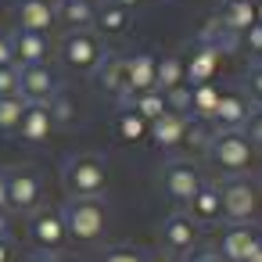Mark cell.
<instances>
[{
  "instance_id": "6da1fadb",
  "label": "cell",
  "mask_w": 262,
  "mask_h": 262,
  "mask_svg": "<svg viewBox=\"0 0 262 262\" xmlns=\"http://www.w3.org/2000/svg\"><path fill=\"white\" fill-rule=\"evenodd\" d=\"M205 155L226 176H248L258 162V151L251 147V140L241 129H212V137L205 144Z\"/></svg>"
},
{
  "instance_id": "7a4b0ae2",
  "label": "cell",
  "mask_w": 262,
  "mask_h": 262,
  "mask_svg": "<svg viewBox=\"0 0 262 262\" xmlns=\"http://www.w3.org/2000/svg\"><path fill=\"white\" fill-rule=\"evenodd\" d=\"M69 198H104L108 190V162L101 155H72L61 169Z\"/></svg>"
},
{
  "instance_id": "3957f363",
  "label": "cell",
  "mask_w": 262,
  "mask_h": 262,
  "mask_svg": "<svg viewBox=\"0 0 262 262\" xmlns=\"http://www.w3.org/2000/svg\"><path fill=\"white\" fill-rule=\"evenodd\" d=\"M65 230L76 241H101L108 230V205L104 198H69L65 208Z\"/></svg>"
},
{
  "instance_id": "277c9868",
  "label": "cell",
  "mask_w": 262,
  "mask_h": 262,
  "mask_svg": "<svg viewBox=\"0 0 262 262\" xmlns=\"http://www.w3.org/2000/svg\"><path fill=\"white\" fill-rule=\"evenodd\" d=\"M58 54H61V65L72 72H97L101 61L108 58V47H104L101 33H94V29H69L61 36Z\"/></svg>"
},
{
  "instance_id": "5b68a950",
  "label": "cell",
  "mask_w": 262,
  "mask_h": 262,
  "mask_svg": "<svg viewBox=\"0 0 262 262\" xmlns=\"http://www.w3.org/2000/svg\"><path fill=\"white\" fill-rule=\"evenodd\" d=\"M223 190V215L226 223H251L258 212V187L248 176H226L219 183Z\"/></svg>"
},
{
  "instance_id": "8992f818",
  "label": "cell",
  "mask_w": 262,
  "mask_h": 262,
  "mask_svg": "<svg viewBox=\"0 0 262 262\" xmlns=\"http://www.w3.org/2000/svg\"><path fill=\"white\" fill-rule=\"evenodd\" d=\"M201 183H205L201 169H198L194 162H187V158H169L165 169H162V190H165V198H169L172 205H180V208H187V201L198 194Z\"/></svg>"
},
{
  "instance_id": "52a82bcc",
  "label": "cell",
  "mask_w": 262,
  "mask_h": 262,
  "mask_svg": "<svg viewBox=\"0 0 262 262\" xmlns=\"http://www.w3.org/2000/svg\"><path fill=\"white\" fill-rule=\"evenodd\" d=\"M40 198H43V180L36 169L29 165H18L8 172V208L15 212H36L40 208Z\"/></svg>"
},
{
  "instance_id": "ba28073f",
  "label": "cell",
  "mask_w": 262,
  "mask_h": 262,
  "mask_svg": "<svg viewBox=\"0 0 262 262\" xmlns=\"http://www.w3.org/2000/svg\"><path fill=\"white\" fill-rule=\"evenodd\" d=\"M29 237H33V244H36L43 255L61 251L65 241H69V230H65V215H61V208H36L33 219H29Z\"/></svg>"
},
{
  "instance_id": "9c48e42d",
  "label": "cell",
  "mask_w": 262,
  "mask_h": 262,
  "mask_svg": "<svg viewBox=\"0 0 262 262\" xmlns=\"http://www.w3.org/2000/svg\"><path fill=\"white\" fill-rule=\"evenodd\" d=\"M58 90H61V83L51 65H18V94L29 104H47Z\"/></svg>"
},
{
  "instance_id": "30bf717a",
  "label": "cell",
  "mask_w": 262,
  "mask_h": 262,
  "mask_svg": "<svg viewBox=\"0 0 262 262\" xmlns=\"http://www.w3.org/2000/svg\"><path fill=\"white\" fill-rule=\"evenodd\" d=\"M198 241H201V226L187 215V212H172V215H165V223H162V248L169 251V255H190L194 248H198Z\"/></svg>"
},
{
  "instance_id": "8fae6325",
  "label": "cell",
  "mask_w": 262,
  "mask_h": 262,
  "mask_svg": "<svg viewBox=\"0 0 262 262\" xmlns=\"http://www.w3.org/2000/svg\"><path fill=\"white\" fill-rule=\"evenodd\" d=\"M255 248H258V230L251 223H226L219 233L215 255L223 262H248Z\"/></svg>"
},
{
  "instance_id": "7c38bea8",
  "label": "cell",
  "mask_w": 262,
  "mask_h": 262,
  "mask_svg": "<svg viewBox=\"0 0 262 262\" xmlns=\"http://www.w3.org/2000/svg\"><path fill=\"white\" fill-rule=\"evenodd\" d=\"M219 58H223V51H219L215 43L198 40V43L190 47V54L183 58V79H187L190 86H198V83H212L215 72H219Z\"/></svg>"
},
{
  "instance_id": "4fadbf2b",
  "label": "cell",
  "mask_w": 262,
  "mask_h": 262,
  "mask_svg": "<svg viewBox=\"0 0 262 262\" xmlns=\"http://www.w3.org/2000/svg\"><path fill=\"white\" fill-rule=\"evenodd\" d=\"M187 215H190L198 226H219V223H226V215H223V190H219V183L205 180V183L198 187V194L187 201Z\"/></svg>"
},
{
  "instance_id": "5bb4252c",
  "label": "cell",
  "mask_w": 262,
  "mask_h": 262,
  "mask_svg": "<svg viewBox=\"0 0 262 262\" xmlns=\"http://www.w3.org/2000/svg\"><path fill=\"white\" fill-rule=\"evenodd\" d=\"M11 47H15V65H47L54 51L47 33H29V29H15Z\"/></svg>"
},
{
  "instance_id": "9a60e30c",
  "label": "cell",
  "mask_w": 262,
  "mask_h": 262,
  "mask_svg": "<svg viewBox=\"0 0 262 262\" xmlns=\"http://www.w3.org/2000/svg\"><path fill=\"white\" fill-rule=\"evenodd\" d=\"M187 126H190L187 115H180V112H165L162 119H155V122L147 126V137H151L155 147L172 151V147H180V144L187 140Z\"/></svg>"
},
{
  "instance_id": "2e32d148",
  "label": "cell",
  "mask_w": 262,
  "mask_h": 262,
  "mask_svg": "<svg viewBox=\"0 0 262 262\" xmlns=\"http://www.w3.org/2000/svg\"><path fill=\"white\" fill-rule=\"evenodd\" d=\"M51 133H54L51 108H47V104H29L26 115H22V122H18V133H15V137L26 140V144H47Z\"/></svg>"
},
{
  "instance_id": "e0dca14e",
  "label": "cell",
  "mask_w": 262,
  "mask_h": 262,
  "mask_svg": "<svg viewBox=\"0 0 262 262\" xmlns=\"http://www.w3.org/2000/svg\"><path fill=\"white\" fill-rule=\"evenodd\" d=\"M215 22H219L226 33H233V36L241 40V36L258 22V18H255V0H223Z\"/></svg>"
},
{
  "instance_id": "ac0fdd59",
  "label": "cell",
  "mask_w": 262,
  "mask_h": 262,
  "mask_svg": "<svg viewBox=\"0 0 262 262\" xmlns=\"http://www.w3.org/2000/svg\"><path fill=\"white\" fill-rule=\"evenodd\" d=\"M144 90H155V54L147 51H137V54H126V94H144Z\"/></svg>"
},
{
  "instance_id": "d6986e66",
  "label": "cell",
  "mask_w": 262,
  "mask_h": 262,
  "mask_svg": "<svg viewBox=\"0 0 262 262\" xmlns=\"http://www.w3.org/2000/svg\"><path fill=\"white\" fill-rule=\"evenodd\" d=\"M248 115H251V101L248 97H241V94H223L219 97V108H215V115H212V129H244V122H248Z\"/></svg>"
},
{
  "instance_id": "ffe728a7",
  "label": "cell",
  "mask_w": 262,
  "mask_h": 262,
  "mask_svg": "<svg viewBox=\"0 0 262 262\" xmlns=\"http://www.w3.org/2000/svg\"><path fill=\"white\" fill-rule=\"evenodd\" d=\"M58 26V11L51 0H22L18 4V29L29 33H51Z\"/></svg>"
},
{
  "instance_id": "44dd1931",
  "label": "cell",
  "mask_w": 262,
  "mask_h": 262,
  "mask_svg": "<svg viewBox=\"0 0 262 262\" xmlns=\"http://www.w3.org/2000/svg\"><path fill=\"white\" fill-rule=\"evenodd\" d=\"M219 97H223V90L215 86V79H212V83L190 86V108H187V119H194V122H212V115H215V108H219Z\"/></svg>"
},
{
  "instance_id": "7402d4cb",
  "label": "cell",
  "mask_w": 262,
  "mask_h": 262,
  "mask_svg": "<svg viewBox=\"0 0 262 262\" xmlns=\"http://www.w3.org/2000/svg\"><path fill=\"white\" fill-rule=\"evenodd\" d=\"M119 108H133V112L151 126L155 119H162V115L169 112V101H165V94H162V90H144V94L119 97Z\"/></svg>"
},
{
  "instance_id": "603a6c76",
  "label": "cell",
  "mask_w": 262,
  "mask_h": 262,
  "mask_svg": "<svg viewBox=\"0 0 262 262\" xmlns=\"http://www.w3.org/2000/svg\"><path fill=\"white\" fill-rule=\"evenodd\" d=\"M129 29V11H122L112 0H101L94 8V33H104V36H119Z\"/></svg>"
},
{
  "instance_id": "cb8c5ba5",
  "label": "cell",
  "mask_w": 262,
  "mask_h": 262,
  "mask_svg": "<svg viewBox=\"0 0 262 262\" xmlns=\"http://www.w3.org/2000/svg\"><path fill=\"white\" fill-rule=\"evenodd\" d=\"M97 83H101L104 94H112V97L119 101V97L126 94V58L108 54V58L101 61V69H97Z\"/></svg>"
},
{
  "instance_id": "d4e9b609",
  "label": "cell",
  "mask_w": 262,
  "mask_h": 262,
  "mask_svg": "<svg viewBox=\"0 0 262 262\" xmlns=\"http://www.w3.org/2000/svg\"><path fill=\"white\" fill-rule=\"evenodd\" d=\"M94 0H58L54 11H58V22H65L69 29H90L94 26Z\"/></svg>"
},
{
  "instance_id": "484cf974",
  "label": "cell",
  "mask_w": 262,
  "mask_h": 262,
  "mask_svg": "<svg viewBox=\"0 0 262 262\" xmlns=\"http://www.w3.org/2000/svg\"><path fill=\"white\" fill-rule=\"evenodd\" d=\"M180 83H187L183 79V58L180 54H155V90L169 94Z\"/></svg>"
},
{
  "instance_id": "4316f807",
  "label": "cell",
  "mask_w": 262,
  "mask_h": 262,
  "mask_svg": "<svg viewBox=\"0 0 262 262\" xmlns=\"http://www.w3.org/2000/svg\"><path fill=\"white\" fill-rule=\"evenodd\" d=\"M26 108H29V101H26L22 94H11V97H0V133H4V137L18 133V122H22Z\"/></svg>"
},
{
  "instance_id": "83f0119b",
  "label": "cell",
  "mask_w": 262,
  "mask_h": 262,
  "mask_svg": "<svg viewBox=\"0 0 262 262\" xmlns=\"http://www.w3.org/2000/svg\"><path fill=\"white\" fill-rule=\"evenodd\" d=\"M115 129H119V137H122V140H129V144H137V140H144V137H147V122H144L133 108H119Z\"/></svg>"
},
{
  "instance_id": "f1b7e54d",
  "label": "cell",
  "mask_w": 262,
  "mask_h": 262,
  "mask_svg": "<svg viewBox=\"0 0 262 262\" xmlns=\"http://www.w3.org/2000/svg\"><path fill=\"white\" fill-rule=\"evenodd\" d=\"M47 108H51V119H54V126H72L76 122V101L69 97V94H54L51 101H47Z\"/></svg>"
},
{
  "instance_id": "f546056e",
  "label": "cell",
  "mask_w": 262,
  "mask_h": 262,
  "mask_svg": "<svg viewBox=\"0 0 262 262\" xmlns=\"http://www.w3.org/2000/svg\"><path fill=\"white\" fill-rule=\"evenodd\" d=\"M244 94L255 108H262V61H251V69L244 72Z\"/></svg>"
},
{
  "instance_id": "4dcf8cb0",
  "label": "cell",
  "mask_w": 262,
  "mask_h": 262,
  "mask_svg": "<svg viewBox=\"0 0 262 262\" xmlns=\"http://www.w3.org/2000/svg\"><path fill=\"white\" fill-rule=\"evenodd\" d=\"M101 262H147V255L140 248H133V244H115V248H108L101 255Z\"/></svg>"
},
{
  "instance_id": "1f68e13d",
  "label": "cell",
  "mask_w": 262,
  "mask_h": 262,
  "mask_svg": "<svg viewBox=\"0 0 262 262\" xmlns=\"http://www.w3.org/2000/svg\"><path fill=\"white\" fill-rule=\"evenodd\" d=\"M248 140H251V147L262 155V108H251V115H248V122H244V129H241Z\"/></svg>"
},
{
  "instance_id": "d6a6232c",
  "label": "cell",
  "mask_w": 262,
  "mask_h": 262,
  "mask_svg": "<svg viewBox=\"0 0 262 262\" xmlns=\"http://www.w3.org/2000/svg\"><path fill=\"white\" fill-rule=\"evenodd\" d=\"M18 94V65H0V97Z\"/></svg>"
},
{
  "instance_id": "836d02e7",
  "label": "cell",
  "mask_w": 262,
  "mask_h": 262,
  "mask_svg": "<svg viewBox=\"0 0 262 262\" xmlns=\"http://www.w3.org/2000/svg\"><path fill=\"white\" fill-rule=\"evenodd\" d=\"M241 47H244L251 58H258V51H262V22H255V26L241 36Z\"/></svg>"
},
{
  "instance_id": "e575fe53",
  "label": "cell",
  "mask_w": 262,
  "mask_h": 262,
  "mask_svg": "<svg viewBox=\"0 0 262 262\" xmlns=\"http://www.w3.org/2000/svg\"><path fill=\"white\" fill-rule=\"evenodd\" d=\"M0 65H15V47H11V33H0Z\"/></svg>"
},
{
  "instance_id": "d590c367",
  "label": "cell",
  "mask_w": 262,
  "mask_h": 262,
  "mask_svg": "<svg viewBox=\"0 0 262 262\" xmlns=\"http://www.w3.org/2000/svg\"><path fill=\"white\" fill-rule=\"evenodd\" d=\"M0 262H15V244H11V237H0Z\"/></svg>"
},
{
  "instance_id": "8d00e7d4",
  "label": "cell",
  "mask_w": 262,
  "mask_h": 262,
  "mask_svg": "<svg viewBox=\"0 0 262 262\" xmlns=\"http://www.w3.org/2000/svg\"><path fill=\"white\" fill-rule=\"evenodd\" d=\"M8 208V172H0V212Z\"/></svg>"
},
{
  "instance_id": "74e56055",
  "label": "cell",
  "mask_w": 262,
  "mask_h": 262,
  "mask_svg": "<svg viewBox=\"0 0 262 262\" xmlns=\"http://www.w3.org/2000/svg\"><path fill=\"white\" fill-rule=\"evenodd\" d=\"M190 262H223V258H219L215 251H198V255H194Z\"/></svg>"
},
{
  "instance_id": "f35d334b",
  "label": "cell",
  "mask_w": 262,
  "mask_h": 262,
  "mask_svg": "<svg viewBox=\"0 0 262 262\" xmlns=\"http://www.w3.org/2000/svg\"><path fill=\"white\" fill-rule=\"evenodd\" d=\"M112 4H119L122 11H137V8L144 4V0H112Z\"/></svg>"
},
{
  "instance_id": "ab89813d",
  "label": "cell",
  "mask_w": 262,
  "mask_h": 262,
  "mask_svg": "<svg viewBox=\"0 0 262 262\" xmlns=\"http://www.w3.org/2000/svg\"><path fill=\"white\" fill-rule=\"evenodd\" d=\"M11 233V219H8V212H0V237H8Z\"/></svg>"
},
{
  "instance_id": "60d3db41",
  "label": "cell",
  "mask_w": 262,
  "mask_h": 262,
  "mask_svg": "<svg viewBox=\"0 0 262 262\" xmlns=\"http://www.w3.org/2000/svg\"><path fill=\"white\" fill-rule=\"evenodd\" d=\"M248 262H262V241H258V248L251 251V258H248Z\"/></svg>"
},
{
  "instance_id": "b9f144b4",
  "label": "cell",
  "mask_w": 262,
  "mask_h": 262,
  "mask_svg": "<svg viewBox=\"0 0 262 262\" xmlns=\"http://www.w3.org/2000/svg\"><path fill=\"white\" fill-rule=\"evenodd\" d=\"M29 262H54V258H51V255H33Z\"/></svg>"
},
{
  "instance_id": "7bdbcfd3",
  "label": "cell",
  "mask_w": 262,
  "mask_h": 262,
  "mask_svg": "<svg viewBox=\"0 0 262 262\" xmlns=\"http://www.w3.org/2000/svg\"><path fill=\"white\" fill-rule=\"evenodd\" d=\"M255 18L262 22V0H255Z\"/></svg>"
},
{
  "instance_id": "ee69618b",
  "label": "cell",
  "mask_w": 262,
  "mask_h": 262,
  "mask_svg": "<svg viewBox=\"0 0 262 262\" xmlns=\"http://www.w3.org/2000/svg\"><path fill=\"white\" fill-rule=\"evenodd\" d=\"M255 61H262V51H258V58H255Z\"/></svg>"
},
{
  "instance_id": "f6af8a7d",
  "label": "cell",
  "mask_w": 262,
  "mask_h": 262,
  "mask_svg": "<svg viewBox=\"0 0 262 262\" xmlns=\"http://www.w3.org/2000/svg\"><path fill=\"white\" fill-rule=\"evenodd\" d=\"M258 241H262V230H258Z\"/></svg>"
},
{
  "instance_id": "bcb514c9",
  "label": "cell",
  "mask_w": 262,
  "mask_h": 262,
  "mask_svg": "<svg viewBox=\"0 0 262 262\" xmlns=\"http://www.w3.org/2000/svg\"><path fill=\"white\" fill-rule=\"evenodd\" d=\"M54 262H58V258H54Z\"/></svg>"
}]
</instances>
